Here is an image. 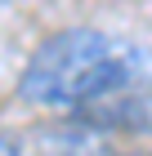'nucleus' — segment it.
Instances as JSON below:
<instances>
[{"label": "nucleus", "mask_w": 152, "mask_h": 156, "mask_svg": "<svg viewBox=\"0 0 152 156\" xmlns=\"http://www.w3.org/2000/svg\"><path fill=\"white\" fill-rule=\"evenodd\" d=\"M121 89H152V45L94 27H67L49 36L18 80L23 103L49 112H81Z\"/></svg>", "instance_id": "nucleus-1"}, {"label": "nucleus", "mask_w": 152, "mask_h": 156, "mask_svg": "<svg viewBox=\"0 0 152 156\" xmlns=\"http://www.w3.org/2000/svg\"><path fill=\"white\" fill-rule=\"evenodd\" d=\"M0 156H18V143H13L9 134H0Z\"/></svg>", "instance_id": "nucleus-3"}, {"label": "nucleus", "mask_w": 152, "mask_h": 156, "mask_svg": "<svg viewBox=\"0 0 152 156\" xmlns=\"http://www.w3.org/2000/svg\"><path fill=\"white\" fill-rule=\"evenodd\" d=\"M81 125L98 134H139L152 138V89H121L90 107H81Z\"/></svg>", "instance_id": "nucleus-2"}]
</instances>
